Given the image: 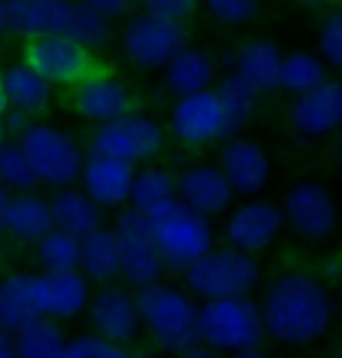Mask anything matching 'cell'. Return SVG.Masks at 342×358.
<instances>
[{
	"label": "cell",
	"instance_id": "cell-28",
	"mask_svg": "<svg viewBox=\"0 0 342 358\" xmlns=\"http://www.w3.org/2000/svg\"><path fill=\"white\" fill-rule=\"evenodd\" d=\"M3 79V92H6V103L10 110H22L28 115H37L49 106L52 101V83H46L31 64H10L0 73Z\"/></svg>",
	"mask_w": 342,
	"mask_h": 358
},
{
	"label": "cell",
	"instance_id": "cell-50",
	"mask_svg": "<svg viewBox=\"0 0 342 358\" xmlns=\"http://www.w3.org/2000/svg\"><path fill=\"white\" fill-rule=\"evenodd\" d=\"M339 303H342V273H339Z\"/></svg>",
	"mask_w": 342,
	"mask_h": 358
},
{
	"label": "cell",
	"instance_id": "cell-40",
	"mask_svg": "<svg viewBox=\"0 0 342 358\" xmlns=\"http://www.w3.org/2000/svg\"><path fill=\"white\" fill-rule=\"evenodd\" d=\"M85 3H91L94 10H101V13H106V15H115V13L128 10L133 0H85Z\"/></svg>",
	"mask_w": 342,
	"mask_h": 358
},
{
	"label": "cell",
	"instance_id": "cell-19",
	"mask_svg": "<svg viewBox=\"0 0 342 358\" xmlns=\"http://www.w3.org/2000/svg\"><path fill=\"white\" fill-rule=\"evenodd\" d=\"M133 173H137V167L128 164V161L91 152V155H85L79 182H82V192L101 210H119L131 201Z\"/></svg>",
	"mask_w": 342,
	"mask_h": 358
},
{
	"label": "cell",
	"instance_id": "cell-49",
	"mask_svg": "<svg viewBox=\"0 0 342 358\" xmlns=\"http://www.w3.org/2000/svg\"><path fill=\"white\" fill-rule=\"evenodd\" d=\"M6 140V131H3V122H0V143Z\"/></svg>",
	"mask_w": 342,
	"mask_h": 358
},
{
	"label": "cell",
	"instance_id": "cell-34",
	"mask_svg": "<svg viewBox=\"0 0 342 358\" xmlns=\"http://www.w3.org/2000/svg\"><path fill=\"white\" fill-rule=\"evenodd\" d=\"M224 103V113H228V122H230V131L237 134L242 124H246L251 115L258 110V92L251 88L246 79H239L237 73H230L228 79H221V85L215 88Z\"/></svg>",
	"mask_w": 342,
	"mask_h": 358
},
{
	"label": "cell",
	"instance_id": "cell-12",
	"mask_svg": "<svg viewBox=\"0 0 342 358\" xmlns=\"http://www.w3.org/2000/svg\"><path fill=\"white\" fill-rule=\"evenodd\" d=\"M24 64H31L52 85H76L94 70V58L91 49L70 37H34L24 46Z\"/></svg>",
	"mask_w": 342,
	"mask_h": 358
},
{
	"label": "cell",
	"instance_id": "cell-45",
	"mask_svg": "<svg viewBox=\"0 0 342 358\" xmlns=\"http://www.w3.org/2000/svg\"><path fill=\"white\" fill-rule=\"evenodd\" d=\"M6 110H10V103H6V92H3V79H0V122H3Z\"/></svg>",
	"mask_w": 342,
	"mask_h": 358
},
{
	"label": "cell",
	"instance_id": "cell-14",
	"mask_svg": "<svg viewBox=\"0 0 342 358\" xmlns=\"http://www.w3.org/2000/svg\"><path fill=\"white\" fill-rule=\"evenodd\" d=\"M285 225L306 240H324L336 231V203L318 182H297L288 189L282 203Z\"/></svg>",
	"mask_w": 342,
	"mask_h": 358
},
{
	"label": "cell",
	"instance_id": "cell-8",
	"mask_svg": "<svg viewBox=\"0 0 342 358\" xmlns=\"http://www.w3.org/2000/svg\"><path fill=\"white\" fill-rule=\"evenodd\" d=\"M164 143H167V131L161 128L158 119L131 110L112 122L97 124L91 137V152L121 158L137 167L142 161H151L155 155H161Z\"/></svg>",
	"mask_w": 342,
	"mask_h": 358
},
{
	"label": "cell",
	"instance_id": "cell-37",
	"mask_svg": "<svg viewBox=\"0 0 342 358\" xmlns=\"http://www.w3.org/2000/svg\"><path fill=\"white\" fill-rule=\"evenodd\" d=\"M203 6L218 24L237 28V24H246L255 19L260 10V0H203Z\"/></svg>",
	"mask_w": 342,
	"mask_h": 358
},
{
	"label": "cell",
	"instance_id": "cell-15",
	"mask_svg": "<svg viewBox=\"0 0 342 358\" xmlns=\"http://www.w3.org/2000/svg\"><path fill=\"white\" fill-rule=\"evenodd\" d=\"M282 207H276L269 201H246L237 210H230L228 222H224V237H228V246L258 255L273 246V240L282 234Z\"/></svg>",
	"mask_w": 342,
	"mask_h": 358
},
{
	"label": "cell",
	"instance_id": "cell-5",
	"mask_svg": "<svg viewBox=\"0 0 342 358\" xmlns=\"http://www.w3.org/2000/svg\"><path fill=\"white\" fill-rule=\"evenodd\" d=\"M149 222H151V231H155V243L167 271L182 273L191 262H197L203 252H209L215 243L209 219L200 216V213L191 210L179 198L151 210Z\"/></svg>",
	"mask_w": 342,
	"mask_h": 358
},
{
	"label": "cell",
	"instance_id": "cell-43",
	"mask_svg": "<svg viewBox=\"0 0 342 358\" xmlns=\"http://www.w3.org/2000/svg\"><path fill=\"white\" fill-rule=\"evenodd\" d=\"M230 358H273V355L264 352L260 346H251V349H239V352H230Z\"/></svg>",
	"mask_w": 342,
	"mask_h": 358
},
{
	"label": "cell",
	"instance_id": "cell-52",
	"mask_svg": "<svg viewBox=\"0 0 342 358\" xmlns=\"http://www.w3.org/2000/svg\"><path fill=\"white\" fill-rule=\"evenodd\" d=\"M339 358H342V346H339Z\"/></svg>",
	"mask_w": 342,
	"mask_h": 358
},
{
	"label": "cell",
	"instance_id": "cell-32",
	"mask_svg": "<svg viewBox=\"0 0 342 358\" xmlns=\"http://www.w3.org/2000/svg\"><path fill=\"white\" fill-rule=\"evenodd\" d=\"M37 262L43 271H79V237L61 228L46 231L37 243Z\"/></svg>",
	"mask_w": 342,
	"mask_h": 358
},
{
	"label": "cell",
	"instance_id": "cell-22",
	"mask_svg": "<svg viewBox=\"0 0 342 358\" xmlns=\"http://www.w3.org/2000/svg\"><path fill=\"white\" fill-rule=\"evenodd\" d=\"M55 225H52V207L46 198H40V194H34V192L10 194L6 216H3V231L13 240H19L24 246H34Z\"/></svg>",
	"mask_w": 342,
	"mask_h": 358
},
{
	"label": "cell",
	"instance_id": "cell-51",
	"mask_svg": "<svg viewBox=\"0 0 342 358\" xmlns=\"http://www.w3.org/2000/svg\"><path fill=\"white\" fill-rule=\"evenodd\" d=\"M339 161H342V140H339Z\"/></svg>",
	"mask_w": 342,
	"mask_h": 358
},
{
	"label": "cell",
	"instance_id": "cell-20",
	"mask_svg": "<svg viewBox=\"0 0 342 358\" xmlns=\"http://www.w3.org/2000/svg\"><path fill=\"white\" fill-rule=\"evenodd\" d=\"M73 106L85 122L103 124V122H112V119H119V115L131 113L133 97L115 76L94 67L91 73L82 76L73 85Z\"/></svg>",
	"mask_w": 342,
	"mask_h": 358
},
{
	"label": "cell",
	"instance_id": "cell-17",
	"mask_svg": "<svg viewBox=\"0 0 342 358\" xmlns=\"http://www.w3.org/2000/svg\"><path fill=\"white\" fill-rule=\"evenodd\" d=\"M221 173L228 176L233 194L242 198H255L267 189L273 164H269L267 149L258 140L248 137H228L221 149Z\"/></svg>",
	"mask_w": 342,
	"mask_h": 358
},
{
	"label": "cell",
	"instance_id": "cell-27",
	"mask_svg": "<svg viewBox=\"0 0 342 358\" xmlns=\"http://www.w3.org/2000/svg\"><path fill=\"white\" fill-rule=\"evenodd\" d=\"M215 83V61L209 52L185 46L182 52H176L173 61L164 67V85L170 94L185 97L203 88H212Z\"/></svg>",
	"mask_w": 342,
	"mask_h": 358
},
{
	"label": "cell",
	"instance_id": "cell-47",
	"mask_svg": "<svg viewBox=\"0 0 342 358\" xmlns=\"http://www.w3.org/2000/svg\"><path fill=\"white\" fill-rule=\"evenodd\" d=\"M294 3H303V6H321V3H327V0H294Z\"/></svg>",
	"mask_w": 342,
	"mask_h": 358
},
{
	"label": "cell",
	"instance_id": "cell-26",
	"mask_svg": "<svg viewBox=\"0 0 342 358\" xmlns=\"http://www.w3.org/2000/svg\"><path fill=\"white\" fill-rule=\"evenodd\" d=\"M79 271L91 282H115L121 276V249L112 228H97L79 240Z\"/></svg>",
	"mask_w": 342,
	"mask_h": 358
},
{
	"label": "cell",
	"instance_id": "cell-46",
	"mask_svg": "<svg viewBox=\"0 0 342 358\" xmlns=\"http://www.w3.org/2000/svg\"><path fill=\"white\" fill-rule=\"evenodd\" d=\"M6 34V10H3V0H0V40Z\"/></svg>",
	"mask_w": 342,
	"mask_h": 358
},
{
	"label": "cell",
	"instance_id": "cell-44",
	"mask_svg": "<svg viewBox=\"0 0 342 358\" xmlns=\"http://www.w3.org/2000/svg\"><path fill=\"white\" fill-rule=\"evenodd\" d=\"M10 189H3V185H0V231H3V216H6V203H10Z\"/></svg>",
	"mask_w": 342,
	"mask_h": 358
},
{
	"label": "cell",
	"instance_id": "cell-1",
	"mask_svg": "<svg viewBox=\"0 0 342 358\" xmlns=\"http://www.w3.org/2000/svg\"><path fill=\"white\" fill-rule=\"evenodd\" d=\"M258 303L267 337L288 346L315 343L333 322V301L324 282L303 271L273 276Z\"/></svg>",
	"mask_w": 342,
	"mask_h": 358
},
{
	"label": "cell",
	"instance_id": "cell-42",
	"mask_svg": "<svg viewBox=\"0 0 342 358\" xmlns=\"http://www.w3.org/2000/svg\"><path fill=\"white\" fill-rule=\"evenodd\" d=\"M0 358H15L13 334H10V331H3V328H0Z\"/></svg>",
	"mask_w": 342,
	"mask_h": 358
},
{
	"label": "cell",
	"instance_id": "cell-24",
	"mask_svg": "<svg viewBox=\"0 0 342 358\" xmlns=\"http://www.w3.org/2000/svg\"><path fill=\"white\" fill-rule=\"evenodd\" d=\"M278 70H282V49L273 40H251L239 46L237 58H233V73L246 79L258 94L276 92Z\"/></svg>",
	"mask_w": 342,
	"mask_h": 358
},
{
	"label": "cell",
	"instance_id": "cell-41",
	"mask_svg": "<svg viewBox=\"0 0 342 358\" xmlns=\"http://www.w3.org/2000/svg\"><path fill=\"white\" fill-rule=\"evenodd\" d=\"M176 358H221V352H215V349L197 343V346H191V349H185V352H179Z\"/></svg>",
	"mask_w": 342,
	"mask_h": 358
},
{
	"label": "cell",
	"instance_id": "cell-18",
	"mask_svg": "<svg viewBox=\"0 0 342 358\" xmlns=\"http://www.w3.org/2000/svg\"><path fill=\"white\" fill-rule=\"evenodd\" d=\"M91 280L82 271H43L37 273V307L40 316L67 322L88 310Z\"/></svg>",
	"mask_w": 342,
	"mask_h": 358
},
{
	"label": "cell",
	"instance_id": "cell-6",
	"mask_svg": "<svg viewBox=\"0 0 342 358\" xmlns=\"http://www.w3.org/2000/svg\"><path fill=\"white\" fill-rule=\"evenodd\" d=\"M188 294L200 301L212 298H242L251 294L260 282V264L255 255L242 252V249L224 246V249H209L197 262H191L182 271Z\"/></svg>",
	"mask_w": 342,
	"mask_h": 358
},
{
	"label": "cell",
	"instance_id": "cell-36",
	"mask_svg": "<svg viewBox=\"0 0 342 358\" xmlns=\"http://www.w3.org/2000/svg\"><path fill=\"white\" fill-rule=\"evenodd\" d=\"M318 55L327 70L342 73V13H330L318 28Z\"/></svg>",
	"mask_w": 342,
	"mask_h": 358
},
{
	"label": "cell",
	"instance_id": "cell-23",
	"mask_svg": "<svg viewBox=\"0 0 342 358\" xmlns=\"http://www.w3.org/2000/svg\"><path fill=\"white\" fill-rule=\"evenodd\" d=\"M40 319L37 307V273L15 271L0 280V328L15 334L28 322Z\"/></svg>",
	"mask_w": 342,
	"mask_h": 358
},
{
	"label": "cell",
	"instance_id": "cell-7",
	"mask_svg": "<svg viewBox=\"0 0 342 358\" xmlns=\"http://www.w3.org/2000/svg\"><path fill=\"white\" fill-rule=\"evenodd\" d=\"M19 143L31 161L34 173L40 179V185H46V189L76 185L85 164V155H82V146L64 128L49 122H31L19 134Z\"/></svg>",
	"mask_w": 342,
	"mask_h": 358
},
{
	"label": "cell",
	"instance_id": "cell-31",
	"mask_svg": "<svg viewBox=\"0 0 342 358\" xmlns=\"http://www.w3.org/2000/svg\"><path fill=\"white\" fill-rule=\"evenodd\" d=\"M324 79H327V64L321 61V55H312V52H288V55H282V70H278V88L282 92L297 97L321 85Z\"/></svg>",
	"mask_w": 342,
	"mask_h": 358
},
{
	"label": "cell",
	"instance_id": "cell-2",
	"mask_svg": "<svg viewBox=\"0 0 342 358\" xmlns=\"http://www.w3.org/2000/svg\"><path fill=\"white\" fill-rule=\"evenodd\" d=\"M6 31L24 40L34 37H70L85 49L110 43V15L85 0H3Z\"/></svg>",
	"mask_w": 342,
	"mask_h": 358
},
{
	"label": "cell",
	"instance_id": "cell-11",
	"mask_svg": "<svg viewBox=\"0 0 342 358\" xmlns=\"http://www.w3.org/2000/svg\"><path fill=\"white\" fill-rule=\"evenodd\" d=\"M170 131L179 143L194 149L233 137L228 113H224V103L215 88H203V92L179 97L173 113H170Z\"/></svg>",
	"mask_w": 342,
	"mask_h": 358
},
{
	"label": "cell",
	"instance_id": "cell-48",
	"mask_svg": "<svg viewBox=\"0 0 342 358\" xmlns=\"http://www.w3.org/2000/svg\"><path fill=\"white\" fill-rule=\"evenodd\" d=\"M131 358H158V355H149V352H137V355H133L131 352Z\"/></svg>",
	"mask_w": 342,
	"mask_h": 358
},
{
	"label": "cell",
	"instance_id": "cell-3",
	"mask_svg": "<svg viewBox=\"0 0 342 358\" xmlns=\"http://www.w3.org/2000/svg\"><path fill=\"white\" fill-rule=\"evenodd\" d=\"M140 328L161 352L179 355L197 346V303L191 294L167 282H151L137 289Z\"/></svg>",
	"mask_w": 342,
	"mask_h": 358
},
{
	"label": "cell",
	"instance_id": "cell-9",
	"mask_svg": "<svg viewBox=\"0 0 342 358\" xmlns=\"http://www.w3.org/2000/svg\"><path fill=\"white\" fill-rule=\"evenodd\" d=\"M112 231H115V240H119V249H121V280L128 282L131 289H142V285L158 282L167 267L158 252L155 231H151V222L146 213H140L133 207L121 210Z\"/></svg>",
	"mask_w": 342,
	"mask_h": 358
},
{
	"label": "cell",
	"instance_id": "cell-16",
	"mask_svg": "<svg viewBox=\"0 0 342 358\" xmlns=\"http://www.w3.org/2000/svg\"><path fill=\"white\" fill-rule=\"evenodd\" d=\"M288 119L303 137H327L333 131H342V83L327 76L321 85L297 94Z\"/></svg>",
	"mask_w": 342,
	"mask_h": 358
},
{
	"label": "cell",
	"instance_id": "cell-33",
	"mask_svg": "<svg viewBox=\"0 0 342 358\" xmlns=\"http://www.w3.org/2000/svg\"><path fill=\"white\" fill-rule=\"evenodd\" d=\"M0 185L10 192H34L40 185V179L34 173L19 140L0 143Z\"/></svg>",
	"mask_w": 342,
	"mask_h": 358
},
{
	"label": "cell",
	"instance_id": "cell-30",
	"mask_svg": "<svg viewBox=\"0 0 342 358\" xmlns=\"http://www.w3.org/2000/svg\"><path fill=\"white\" fill-rule=\"evenodd\" d=\"M176 198V176L167 167H142L133 173V185H131V207L140 213L158 210L161 203Z\"/></svg>",
	"mask_w": 342,
	"mask_h": 358
},
{
	"label": "cell",
	"instance_id": "cell-38",
	"mask_svg": "<svg viewBox=\"0 0 342 358\" xmlns=\"http://www.w3.org/2000/svg\"><path fill=\"white\" fill-rule=\"evenodd\" d=\"M194 10H197V0H142V13L164 22H176V24L191 19Z\"/></svg>",
	"mask_w": 342,
	"mask_h": 358
},
{
	"label": "cell",
	"instance_id": "cell-4",
	"mask_svg": "<svg viewBox=\"0 0 342 358\" xmlns=\"http://www.w3.org/2000/svg\"><path fill=\"white\" fill-rule=\"evenodd\" d=\"M267 337L260 303L251 294L212 298L197 307V340L215 352H239L260 346Z\"/></svg>",
	"mask_w": 342,
	"mask_h": 358
},
{
	"label": "cell",
	"instance_id": "cell-10",
	"mask_svg": "<svg viewBox=\"0 0 342 358\" xmlns=\"http://www.w3.org/2000/svg\"><path fill=\"white\" fill-rule=\"evenodd\" d=\"M185 46H188V37L182 24L155 19L149 13L133 15L121 34L124 58L140 70H164L173 61L176 52H182Z\"/></svg>",
	"mask_w": 342,
	"mask_h": 358
},
{
	"label": "cell",
	"instance_id": "cell-21",
	"mask_svg": "<svg viewBox=\"0 0 342 358\" xmlns=\"http://www.w3.org/2000/svg\"><path fill=\"white\" fill-rule=\"evenodd\" d=\"M176 198L197 210L200 216L212 219L230 210L233 203V189L221 167L215 164H191L176 176Z\"/></svg>",
	"mask_w": 342,
	"mask_h": 358
},
{
	"label": "cell",
	"instance_id": "cell-25",
	"mask_svg": "<svg viewBox=\"0 0 342 358\" xmlns=\"http://www.w3.org/2000/svg\"><path fill=\"white\" fill-rule=\"evenodd\" d=\"M49 207H52V225L79 237V240L103 225V210L97 207L82 189H73V185L55 189Z\"/></svg>",
	"mask_w": 342,
	"mask_h": 358
},
{
	"label": "cell",
	"instance_id": "cell-35",
	"mask_svg": "<svg viewBox=\"0 0 342 358\" xmlns=\"http://www.w3.org/2000/svg\"><path fill=\"white\" fill-rule=\"evenodd\" d=\"M64 358H131V349L101 334H76L64 340Z\"/></svg>",
	"mask_w": 342,
	"mask_h": 358
},
{
	"label": "cell",
	"instance_id": "cell-13",
	"mask_svg": "<svg viewBox=\"0 0 342 358\" xmlns=\"http://www.w3.org/2000/svg\"><path fill=\"white\" fill-rule=\"evenodd\" d=\"M85 313L94 334L112 340V343L128 346L140 334L137 292H131V285H112V282L101 285L97 292H91Z\"/></svg>",
	"mask_w": 342,
	"mask_h": 358
},
{
	"label": "cell",
	"instance_id": "cell-39",
	"mask_svg": "<svg viewBox=\"0 0 342 358\" xmlns=\"http://www.w3.org/2000/svg\"><path fill=\"white\" fill-rule=\"evenodd\" d=\"M31 124V115L28 113H22V110H6V115H3V131L6 134H15V137H19V134L24 131Z\"/></svg>",
	"mask_w": 342,
	"mask_h": 358
},
{
	"label": "cell",
	"instance_id": "cell-29",
	"mask_svg": "<svg viewBox=\"0 0 342 358\" xmlns=\"http://www.w3.org/2000/svg\"><path fill=\"white\" fill-rule=\"evenodd\" d=\"M64 331L55 319H34L13 334L15 358H64Z\"/></svg>",
	"mask_w": 342,
	"mask_h": 358
}]
</instances>
